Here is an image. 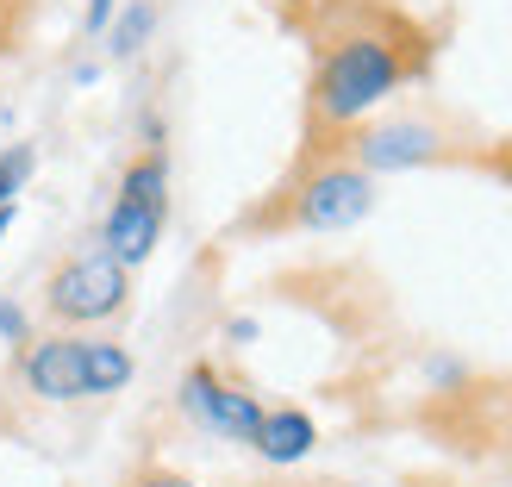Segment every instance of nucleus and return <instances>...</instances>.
<instances>
[{"label": "nucleus", "mask_w": 512, "mask_h": 487, "mask_svg": "<svg viewBox=\"0 0 512 487\" xmlns=\"http://www.w3.org/2000/svg\"><path fill=\"white\" fill-rule=\"evenodd\" d=\"M431 32L400 13H363L338 38L319 44L313 82H306V138H350L375 107H388L400 88L425 82Z\"/></svg>", "instance_id": "f257e3e1"}, {"label": "nucleus", "mask_w": 512, "mask_h": 487, "mask_svg": "<svg viewBox=\"0 0 512 487\" xmlns=\"http://www.w3.org/2000/svg\"><path fill=\"white\" fill-rule=\"evenodd\" d=\"M375 213V175L350 157L344 138H306L294 169L238 219L244 238H288V232H350Z\"/></svg>", "instance_id": "f03ea898"}, {"label": "nucleus", "mask_w": 512, "mask_h": 487, "mask_svg": "<svg viewBox=\"0 0 512 487\" xmlns=\"http://www.w3.org/2000/svg\"><path fill=\"white\" fill-rule=\"evenodd\" d=\"M163 232H169V150L144 144L138 157L125 163L119 194H113L107 219H100V250H107L113 263L138 269V263L157 256Z\"/></svg>", "instance_id": "7ed1b4c3"}, {"label": "nucleus", "mask_w": 512, "mask_h": 487, "mask_svg": "<svg viewBox=\"0 0 512 487\" xmlns=\"http://www.w3.org/2000/svg\"><path fill=\"white\" fill-rule=\"evenodd\" d=\"M125 306H132V269L113 263L107 250H82L63 256L57 269L44 275V313L57 319L63 331H94L113 325Z\"/></svg>", "instance_id": "20e7f679"}, {"label": "nucleus", "mask_w": 512, "mask_h": 487, "mask_svg": "<svg viewBox=\"0 0 512 487\" xmlns=\"http://www.w3.org/2000/svg\"><path fill=\"white\" fill-rule=\"evenodd\" d=\"M350 157L369 175H400V169H431V163H463L469 144H456L438 119L425 113H394V119H363L344 138Z\"/></svg>", "instance_id": "39448f33"}, {"label": "nucleus", "mask_w": 512, "mask_h": 487, "mask_svg": "<svg viewBox=\"0 0 512 487\" xmlns=\"http://www.w3.org/2000/svg\"><path fill=\"white\" fill-rule=\"evenodd\" d=\"M175 400H182V413L200 431H213V438H225V444H256V425H263V413H269V406L256 400L238 375H225L219 363H188Z\"/></svg>", "instance_id": "423d86ee"}, {"label": "nucleus", "mask_w": 512, "mask_h": 487, "mask_svg": "<svg viewBox=\"0 0 512 487\" xmlns=\"http://www.w3.org/2000/svg\"><path fill=\"white\" fill-rule=\"evenodd\" d=\"M19 381L25 394L44 406H69L88 400V375H82V331H44L19 350Z\"/></svg>", "instance_id": "0eeeda50"}, {"label": "nucleus", "mask_w": 512, "mask_h": 487, "mask_svg": "<svg viewBox=\"0 0 512 487\" xmlns=\"http://www.w3.org/2000/svg\"><path fill=\"white\" fill-rule=\"evenodd\" d=\"M313 444H319L313 413H300V406H269L263 425H256V444H250V450L263 456V463L288 469V463H306V456H313Z\"/></svg>", "instance_id": "6e6552de"}, {"label": "nucleus", "mask_w": 512, "mask_h": 487, "mask_svg": "<svg viewBox=\"0 0 512 487\" xmlns=\"http://www.w3.org/2000/svg\"><path fill=\"white\" fill-rule=\"evenodd\" d=\"M82 375H88V400H107V394H125L132 388V350H125L119 338H94V331H82Z\"/></svg>", "instance_id": "1a4fd4ad"}, {"label": "nucleus", "mask_w": 512, "mask_h": 487, "mask_svg": "<svg viewBox=\"0 0 512 487\" xmlns=\"http://www.w3.org/2000/svg\"><path fill=\"white\" fill-rule=\"evenodd\" d=\"M150 32H157V0H125V7L113 13V25H107L100 38H107V50L125 63V57H138V50H144V38H150Z\"/></svg>", "instance_id": "9d476101"}, {"label": "nucleus", "mask_w": 512, "mask_h": 487, "mask_svg": "<svg viewBox=\"0 0 512 487\" xmlns=\"http://www.w3.org/2000/svg\"><path fill=\"white\" fill-rule=\"evenodd\" d=\"M32 175H38V144H7L0 150V213L19 207V194L32 188Z\"/></svg>", "instance_id": "9b49d317"}, {"label": "nucleus", "mask_w": 512, "mask_h": 487, "mask_svg": "<svg viewBox=\"0 0 512 487\" xmlns=\"http://www.w3.org/2000/svg\"><path fill=\"white\" fill-rule=\"evenodd\" d=\"M469 169H481V175H494L500 188H512V138H494V144H469V157H463Z\"/></svg>", "instance_id": "f8f14e48"}, {"label": "nucleus", "mask_w": 512, "mask_h": 487, "mask_svg": "<svg viewBox=\"0 0 512 487\" xmlns=\"http://www.w3.org/2000/svg\"><path fill=\"white\" fill-rule=\"evenodd\" d=\"M32 338H38V331H32V313H25L19 300H7V294H0V344H13V350H25V344H32Z\"/></svg>", "instance_id": "ddd939ff"}, {"label": "nucleus", "mask_w": 512, "mask_h": 487, "mask_svg": "<svg viewBox=\"0 0 512 487\" xmlns=\"http://www.w3.org/2000/svg\"><path fill=\"white\" fill-rule=\"evenodd\" d=\"M125 487H200L194 475H182V469H169V463H144Z\"/></svg>", "instance_id": "4468645a"}, {"label": "nucleus", "mask_w": 512, "mask_h": 487, "mask_svg": "<svg viewBox=\"0 0 512 487\" xmlns=\"http://www.w3.org/2000/svg\"><path fill=\"white\" fill-rule=\"evenodd\" d=\"M25 7H32V0H0V57H7V50L19 44V25H25Z\"/></svg>", "instance_id": "2eb2a0df"}, {"label": "nucleus", "mask_w": 512, "mask_h": 487, "mask_svg": "<svg viewBox=\"0 0 512 487\" xmlns=\"http://www.w3.org/2000/svg\"><path fill=\"white\" fill-rule=\"evenodd\" d=\"M113 13H119V0H88V7H82V32L100 38V32L113 25Z\"/></svg>", "instance_id": "dca6fc26"}, {"label": "nucleus", "mask_w": 512, "mask_h": 487, "mask_svg": "<svg viewBox=\"0 0 512 487\" xmlns=\"http://www.w3.org/2000/svg\"><path fill=\"white\" fill-rule=\"evenodd\" d=\"M13 219H19V207H7V213H0V244H7V232H13Z\"/></svg>", "instance_id": "f3484780"}]
</instances>
